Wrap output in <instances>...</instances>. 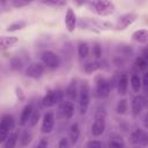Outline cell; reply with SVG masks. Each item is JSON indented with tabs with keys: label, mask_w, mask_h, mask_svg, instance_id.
<instances>
[{
	"label": "cell",
	"mask_w": 148,
	"mask_h": 148,
	"mask_svg": "<svg viewBox=\"0 0 148 148\" xmlns=\"http://www.w3.org/2000/svg\"><path fill=\"white\" fill-rule=\"evenodd\" d=\"M75 2H76L79 6H81V5H83V3L86 2V0H75Z\"/></svg>",
	"instance_id": "cell-40"
},
{
	"label": "cell",
	"mask_w": 148,
	"mask_h": 148,
	"mask_svg": "<svg viewBox=\"0 0 148 148\" xmlns=\"http://www.w3.org/2000/svg\"><path fill=\"white\" fill-rule=\"evenodd\" d=\"M7 2V0H0V3H2V5H5Z\"/></svg>",
	"instance_id": "cell-41"
},
{
	"label": "cell",
	"mask_w": 148,
	"mask_h": 148,
	"mask_svg": "<svg viewBox=\"0 0 148 148\" xmlns=\"http://www.w3.org/2000/svg\"><path fill=\"white\" fill-rule=\"evenodd\" d=\"M54 123H56V118H54V113L52 111H47L44 113L43 119H42V133L43 134H49L53 131L54 128Z\"/></svg>",
	"instance_id": "cell-12"
},
{
	"label": "cell",
	"mask_w": 148,
	"mask_h": 148,
	"mask_svg": "<svg viewBox=\"0 0 148 148\" xmlns=\"http://www.w3.org/2000/svg\"><path fill=\"white\" fill-rule=\"evenodd\" d=\"M109 147H117V148H123L124 146H125V143L121 141V138L120 136H118V135H114V136H112V139L110 140V142H109V145H108Z\"/></svg>",
	"instance_id": "cell-31"
},
{
	"label": "cell",
	"mask_w": 148,
	"mask_h": 148,
	"mask_svg": "<svg viewBox=\"0 0 148 148\" xmlns=\"http://www.w3.org/2000/svg\"><path fill=\"white\" fill-rule=\"evenodd\" d=\"M15 128V119L12 114H3L0 119V143H3L6 138Z\"/></svg>",
	"instance_id": "cell-4"
},
{
	"label": "cell",
	"mask_w": 148,
	"mask_h": 148,
	"mask_svg": "<svg viewBox=\"0 0 148 148\" xmlns=\"http://www.w3.org/2000/svg\"><path fill=\"white\" fill-rule=\"evenodd\" d=\"M105 128H106L105 111H104V109H102V110H98L95 114V120H94V123L91 124V127H90L91 135L95 136V138H98L105 132Z\"/></svg>",
	"instance_id": "cell-3"
},
{
	"label": "cell",
	"mask_w": 148,
	"mask_h": 148,
	"mask_svg": "<svg viewBox=\"0 0 148 148\" xmlns=\"http://www.w3.org/2000/svg\"><path fill=\"white\" fill-rule=\"evenodd\" d=\"M76 23H77L76 14L72 7H68L66 9V14H65V25H66L67 31L74 32V30L76 29Z\"/></svg>",
	"instance_id": "cell-13"
},
{
	"label": "cell",
	"mask_w": 148,
	"mask_h": 148,
	"mask_svg": "<svg viewBox=\"0 0 148 148\" xmlns=\"http://www.w3.org/2000/svg\"><path fill=\"white\" fill-rule=\"evenodd\" d=\"M101 67H102V64L99 61H90L83 66V72L87 74H91V73L98 71Z\"/></svg>",
	"instance_id": "cell-24"
},
{
	"label": "cell",
	"mask_w": 148,
	"mask_h": 148,
	"mask_svg": "<svg viewBox=\"0 0 148 148\" xmlns=\"http://www.w3.org/2000/svg\"><path fill=\"white\" fill-rule=\"evenodd\" d=\"M128 83L131 84V88L134 92H140L141 90V77L138 74H132L131 79H128Z\"/></svg>",
	"instance_id": "cell-22"
},
{
	"label": "cell",
	"mask_w": 148,
	"mask_h": 148,
	"mask_svg": "<svg viewBox=\"0 0 148 148\" xmlns=\"http://www.w3.org/2000/svg\"><path fill=\"white\" fill-rule=\"evenodd\" d=\"M42 3L52 6V7H61L65 5V0H39Z\"/></svg>",
	"instance_id": "cell-32"
},
{
	"label": "cell",
	"mask_w": 148,
	"mask_h": 148,
	"mask_svg": "<svg viewBox=\"0 0 148 148\" xmlns=\"http://www.w3.org/2000/svg\"><path fill=\"white\" fill-rule=\"evenodd\" d=\"M147 87H148V75L147 73L143 74V77L141 79V89L143 90V92H147Z\"/></svg>",
	"instance_id": "cell-35"
},
{
	"label": "cell",
	"mask_w": 148,
	"mask_h": 148,
	"mask_svg": "<svg viewBox=\"0 0 148 148\" xmlns=\"http://www.w3.org/2000/svg\"><path fill=\"white\" fill-rule=\"evenodd\" d=\"M60 110H61L62 117H64L66 120L72 119L73 116H74V111H75V106H74L73 101L67 99V101L62 102V104H61V109H60Z\"/></svg>",
	"instance_id": "cell-15"
},
{
	"label": "cell",
	"mask_w": 148,
	"mask_h": 148,
	"mask_svg": "<svg viewBox=\"0 0 148 148\" xmlns=\"http://www.w3.org/2000/svg\"><path fill=\"white\" fill-rule=\"evenodd\" d=\"M45 72V66L42 62H31L27 66L24 74L28 77L31 79H40L44 75Z\"/></svg>",
	"instance_id": "cell-9"
},
{
	"label": "cell",
	"mask_w": 148,
	"mask_h": 148,
	"mask_svg": "<svg viewBox=\"0 0 148 148\" xmlns=\"http://www.w3.org/2000/svg\"><path fill=\"white\" fill-rule=\"evenodd\" d=\"M130 141L133 145H143L146 146L148 143V135L146 130H142L140 127H136L130 133Z\"/></svg>",
	"instance_id": "cell-11"
},
{
	"label": "cell",
	"mask_w": 148,
	"mask_h": 148,
	"mask_svg": "<svg viewBox=\"0 0 148 148\" xmlns=\"http://www.w3.org/2000/svg\"><path fill=\"white\" fill-rule=\"evenodd\" d=\"M92 56L96 59H99L102 57V47L99 46V44H95L92 46Z\"/></svg>",
	"instance_id": "cell-34"
},
{
	"label": "cell",
	"mask_w": 148,
	"mask_h": 148,
	"mask_svg": "<svg viewBox=\"0 0 148 148\" xmlns=\"http://www.w3.org/2000/svg\"><path fill=\"white\" fill-rule=\"evenodd\" d=\"M133 65H134V67H135L136 69H139V71H146L147 65H148V60H147L146 58H143L142 56H139V57L135 58Z\"/></svg>",
	"instance_id": "cell-27"
},
{
	"label": "cell",
	"mask_w": 148,
	"mask_h": 148,
	"mask_svg": "<svg viewBox=\"0 0 148 148\" xmlns=\"http://www.w3.org/2000/svg\"><path fill=\"white\" fill-rule=\"evenodd\" d=\"M25 27H27V22L23 21V20H18V21H15V22L10 23V24L7 27L6 31H7V32H15V31H18V30L24 29Z\"/></svg>",
	"instance_id": "cell-23"
},
{
	"label": "cell",
	"mask_w": 148,
	"mask_h": 148,
	"mask_svg": "<svg viewBox=\"0 0 148 148\" xmlns=\"http://www.w3.org/2000/svg\"><path fill=\"white\" fill-rule=\"evenodd\" d=\"M17 139H18V133L16 131H13L8 134V136L6 138L2 145L5 148H14L17 143Z\"/></svg>",
	"instance_id": "cell-21"
},
{
	"label": "cell",
	"mask_w": 148,
	"mask_h": 148,
	"mask_svg": "<svg viewBox=\"0 0 148 148\" xmlns=\"http://www.w3.org/2000/svg\"><path fill=\"white\" fill-rule=\"evenodd\" d=\"M10 68L13 71H21L23 68V62L18 57H14L10 59Z\"/></svg>",
	"instance_id": "cell-30"
},
{
	"label": "cell",
	"mask_w": 148,
	"mask_h": 148,
	"mask_svg": "<svg viewBox=\"0 0 148 148\" xmlns=\"http://www.w3.org/2000/svg\"><path fill=\"white\" fill-rule=\"evenodd\" d=\"M138 18V15L135 13H126L120 15L114 24V28L117 30H125L126 28H128L131 24H133Z\"/></svg>",
	"instance_id": "cell-8"
},
{
	"label": "cell",
	"mask_w": 148,
	"mask_h": 148,
	"mask_svg": "<svg viewBox=\"0 0 148 148\" xmlns=\"http://www.w3.org/2000/svg\"><path fill=\"white\" fill-rule=\"evenodd\" d=\"M39 118H40V111H39V109H34V111H32V113L30 116V119H29V121H28L27 125L29 127L36 126L37 123L39 121Z\"/></svg>",
	"instance_id": "cell-28"
},
{
	"label": "cell",
	"mask_w": 148,
	"mask_h": 148,
	"mask_svg": "<svg viewBox=\"0 0 148 148\" xmlns=\"http://www.w3.org/2000/svg\"><path fill=\"white\" fill-rule=\"evenodd\" d=\"M15 91H16V97H17L18 102H23L25 99V96H24V92H23L22 88L21 87H16L15 88Z\"/></svg>",
	"instance_id": "cell-36"
},
{
	"label": "cell",
	"mask_w": 148,
	"mask_h": 148,
	"mask_svg": "<svg viewBox=\"0 0 148 148\" xmlns=\"http://www.w3.org/2000/svg\"><path fill=\"white\" fill-rule=\"evenodd\" d=\"M147 105V98L145 95H135L133 98H132V102H131V112L134 117H138L141 114V112L145 110Z\"/></svg>",
	"instance_id": "cell-7"
},
{
	"label": "cell",
	"mask_w": 148,
	"mask_h": 148,
	"mask_svg": "<svg viewBox=\"0 0 148 148\" xmlns=\"http://www.w3.org/2000/svg\"><path fill=\"white\" fill-rule=\"evenodd\" d=\"M47 146H49L47 139H46V138H40V141H39V143L37 145V147H38V148H45V147H47Z\"/></svg>",
	"instance_id": "cell-38"
},
{
	"label": "cell",
	"mask_w": 148,
	"mask_h": 148,
	"mask_svg": "<svg viewBox=\"0 0 148 148\" xmlns=\"http://www.w3.org/2000/svg\"><path fill=\"white\" fill-rule=\"evenodd\" d=\"M64 97H65L64 90H61V89L50 90L42 98V104H43L44 108H51V106H53V105L62 102Z\"/></svg>",
	"instance_id": "cell-5"
},
{
	"label": "cell",
	"mask_w": 148,
	"mask_h": 148,
	"mask_svg": "<svg viewBox=\"0 0 148 148\" xmlns=\"http://www.w3.org/2000/svg\"><path fill=\"white\" fill-rule=\"evenodd\" d=\"M40 62L46 67V68H50V69H56L60 66V57L53 52V51H44L40 56Z\"/></svg>",
	"instance_id": "cell-6"
},
{
	"label": "cell",
	"mask_w": 148,
	"mask_h": 148,
	"mask_svg": "<svg viewBox=\"0 0 148 148\" xmlns=\"http://www.w3.org/2000/svg\"><path fill=\"white\" fill-rule=\"evenodd\" d=\"M68 145H69V142H68V139H67V138H62V139H60L59 142H58V147H59V148H66Z\"/></svg>",
	"instance_id": "cell-37"
},
{
	"label": "cell",
	"mask_w": 148,
	"mask_h": 148,
	"mask_svg": "<svg viewBox=\"0 0 148 148\" xmlns=\"http://www.w3.org/2000/svg\"><path fill=\"white\" fill-rule=\"evenodd\" d=\"M132 39L139 44H146L148 40V30L146 28L135 30L132 34Z\"/></svg>",
	"instance_id": "cell-17"
},
{
	"label": "cell",
	"mask_w": 148,
	"mask_h": 148,
	"mask_svg": "<svg viewBox=\"0 0 148 148\" xmlns=\"http://www.w3.org/2000/svg\"><path fill=\"white\" fill-rule=\"evenodd\" d=\"M89 51H90V49H89V44L87 42H81L79 44V46H77V54H79L80 59L87 58L88 54H89Z\"/></svg>",
	"instance_id": "cell-25"
},
{
	"label": "cell",
	"mask_w": 148,
	"mask_h": 148,
	"mask_svg": "<svg viewBox=\"0 0 148 148\" xmlns=\"http://www.w3.org/2000/svg\"><path fill=\"white\" fill-rule=\"evenodd\" d=\"M111 91V84L110 81L106 80L105 77H97L96 79V95L99 98H105L110 95Z\"/></svg>",
	"instance_id": "cell-10"
},
{
	"label": "cell",
	"mask_w": 148,
	"mask_h": 148,
	"mask_svg": "<svg viewBox=\"0 0 148 148\" xmlns=\"http://www.w3.org/2000/svg\"><path fill=\"white\" fill-rule=\"evenodd\" d=\"M24 2H31V1H34V0H23Z\"/></svg>",
	"instance_id": "cell-42"
},
{
	"label": "cell",
	"mask_w": 148,
	"mask_h": 148,
	"mask_svg": "<svg viewBox=\"0 0 148 148\" xmlns=\"http://www.w3.org/2000/svg\"><path fill=\"white\" fill-rule=\"evenodd\" d=\"M18 42L16 36H0V49H8Z\"/></svg>",
	"instance_id": "cell-19"
},
{
	"label": "cell",
	"mask_w": 148,
	"mask_h": 148,
	"mask_svg": "<svg viewBox=\"0 0 148 148\" xmlns=\"http://www.w3.org/2000/svg\"><path fill=\"white\" fill-rule=\"evenodd\" d=\"M77 98H79V112L80 114H86L90 104V88L87 81L82 82L79 89Z\"/></svg>",
	"instance_id": "cell-1"
},
{
	"label": "cell",
	"mask_w": 148,
	"mask_h": 148,
	"mask_svg": "<svg viewBox=\"0 0 148 148\" xmlns=\"http://www.w3.org/2000/svg\"><path fill=\"white\" fill-rule=\"evenodd\" d=\"M80 138V127L77 123H73L69 127V141L72 145H76Z\"/></svg>",
	"instance_id": "cell-20"
},
{
	"label": "cell",
	"mask_w": 148,
	"mask_h": 148,
	"mask_svg": "<svg viewBox=\"0 0 148 148\" xmlns=\"http://www.w3.org/2000/svg\"><path fill=\"white\" fill-rule=\"evenodd\" d=\"M64 94H65V96L67 97V99L74 102V101L77 98V94H79V89H77V86H76V81L73 80V81L67 86V88H66V90L64 91Z\"/></svg>",
	"instance_id": "cell-18"
},
{
	"label": "cell",
	"mask_w": 148,
	"mask_h": 148,
	"mask_svg": "<svg viewBox=\"0 0 148 148\" xmlns=\"http://www.w3.org/2000/svg\"><path fill=\"white\" fill-rule=\"evenodd\" d=\"M34 109H35V106H34L32 103H29V104L24 105V108H23L22 111H21L20 119H18V124H20V126H24V125L28 124V121H29V119H30V116H31Z\"/></svg>",
	"instance_id": "cell-16"
},
{
	"label": "cell",
	"mask_w": 148,
	"mask_h": 148,
	"mask_svg": "<svg viewBox=\"0 0 148 148\" xmlns=\"http://www.w3.org/2000/svg\"><path fill=\"white\" fill-rule=\"evenodd\" d=\"M91 10L98 16H108L114 13L116 6L111 0H95L91 3Z\"/></svg>",
	"instance_id": "cell-2"
},
{
	"label": "cell",
	"mask_w": 148,
	"mask_h": 148,
	"mask_svg": "<svg viewBox=\"0 0 148 148\" xmlns=\"http://www.w3.org/2000/svg\"><path fill=\"white\" fill-rule=\"evenodd\" d=\"M116 111L118 114H125L127 113L128 111V103H127V99L125 98H121L118 101L117 105H116Z\"/></svg>",
	"instance_id": "cell-26"
},
{
	"label": "cell",
	"mask_w": 148,
	"mask_h": 148,
	"mask_svg": "<svg viewBox=\"0 0 148 148\" xmlns=\"http://www.w3.org/2000/svg\"><path fill=\"white\" fill-rule=\"evenodd\" d=\"M128 75L127 74H121L118 76L117 81H116V88H117V91L120 96H124L126 95L127 92V88H128Z\"/></svg>",
	"instance_id": "cell-14"
},
{
	"label": "cell",
	"mask_w": 148,
	"mask_h": 148,
	"mask_svg": "<svg viewBox=\"0 0 148 148\" xmlns=\"http://www.w3.org/2000/svg\"><path fill=\"white\" fill-rule=\"evenodd\" d=\"M102 146H103V142L99 141V140H96V139L89 140V141L86 143V147H88V148H101Z\"/></svg>",
	"instance_id": "cell-33"
},
{
	"label": "cell",
	"mask_w": 148,
	"mask_h": 148,
	"mask_svg": "<svg viewBox=\"0 0 148 148\" xmlns=\"http://www.w3.org/2000/svg\"><path fill=\"white\" fill-rule=\"evenodd\" d=\"M113 64H114L116 66H118V67H121V66L124 65V60H123L120 57H118V58H116V59L113 60Z\"/></svg>",
	"instance_id": "cell-39"
},
{
	"label": "cell",
	"mask_w": 148,
	"mask_h": 148,
	"mask_svg": "<svg viewBox=\"0 0 148 148\" xmlns=\"http://www.w3.org/2000/svg\"><path fill=\"white\" fill-rule=\"evenodd\" d=\"M18 139H20V146L25 147V146H28V145L31 142V140H32V134H31L29 131H23V133L21 134V136H20Z\"/></svg>",
	"instance_id": "cell-29"
}]
</instances>
